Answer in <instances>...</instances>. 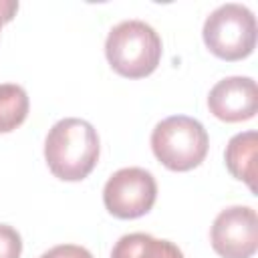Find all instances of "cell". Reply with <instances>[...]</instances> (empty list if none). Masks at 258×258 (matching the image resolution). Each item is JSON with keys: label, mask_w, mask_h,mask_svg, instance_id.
Listing matches in <instances>:
<instances>
[{"label": "cell", "mask_w": 258, "mask_h": 258, "mask_svg": "<svg viewBox=\"0 0 258 258\" xmlns=\"http://www.w3.org/2000/svg\"><path fill=\"white\" fill-rule=\"evenodd\" d=\"M20 252H22L20 234L8 224H0V258H20Z\"/></svg>", "instance_id": "cell-11"}, {"label": "cell", "mask_w": 258, "mask_h": 258, "mask_svg": "<svg viewBox=\"0 0 258 258\" xmlns=\"http://www.w3.org/2000/svg\"><path fill=\"white\" fill-rule=\"evenodd\" d=\"M256 151H258L256 131H244L228 141L224 153L228 171L236 179L244 181L252 191H256Z\"/></svg>", "instance_id": "cell-8"}, {"label": "cell", "mask_w": 258, "mask_h": 258, "mask_svg": "<svg viewBox=\"0 0 258 258\" xmlns=\"http://www.w3.org/2000/svg\"><path fill=\"white\" fill-rule=\"evenodd\" d=\"M212 248L222 258H250L258 248V216L248 206L222 210L210 230Z\"/></svg>", "instance_id": "cell-6"}, {"label": "cell", "mask_w": 258, "mask_h": 258, "mask_svg": "<svg viewBox=\"0 0 258 258\" xmlns=\"http://www.w3.org/2000/svg\"><path fill=\"white\" fill-rule=\"evenodd\" d=\"M97 129L77 117L56 121L44 139V159L54 177L62 181H81L97 165L99 159Z\"/></svg>", "instance_id": "cell-1"}, {"label": "cell", "mask_w": 258, "mask_h": 258, "mask_svg": "<svg viewBox=\"0 0 258 258\" xmlns=\"http://www.w3.org/2000/svg\"><path fill=\"white\" fill-rule=\"evenodd\" d=\"M28 115V95L20 85H0V133H10Z\"/></svg>", "instance_id": "cell-10"}, {"label": "cell", "mask_w": 258, "mask_h": 258, "mask_svg": "<svg viewBox=\"0 0 258 258\" xmlns=\"http://www.w3.org/2000/svg\"><path fill=\"white\" fill-rule=\"evenodd\" d=\"M40 258H93V254L77 244H58L50 250H46Z\"/></svg>", "instance_id": "cell-12"}, {"label": "cell", "mask_w": 258, "mask_h": 258, "mask_svg": "<svg viewBox=\"0 0 258 258\" xmlns=\"http://www.w3.org/2000/svg\"><path fill=\"white\" fill-rule=\"evenodd\" d=\"M157 198L155 177L143 167L117 169L103 187V204L107 212L121 220L145 216Z\"/></svg>", "instance_id": "cell-5"}, {"label": "cell", "mask_w": 258, "mask_h": 258, "mask_svg": "<svg viewBox=\"0 0 258 258\" xmlns=\"http://www.w3.org/2000/svg\"><path fill=\"white\" fill-rule=\"evenodd\" d=\"M18 10V2L14 0H0V28L4 22H10Z\"/></svg>", "instance_id": "cell-13"}, {"label": "cell", "mask_w": 258, "mask_h": 258, "mask_svg": "<svg viewBox=\"0 0 258 258\" xmlns=\"http://www.w3.org/2000/svg\"><path fill=\"white\" fill-rule=\"evenodd\" d=\"M105 54L117 75L143 79L159 64L161 38L155 28L143 20H123L109 30Z\"/></svg>", "instance_id": "cell-2"}, {"label": "cell", "mask_w": 258, "mask_h": 258, "mask_svg": "<svg viewBox=\"0 0 258 258\" xmlns=\"http://www.w3.org/2000/svg\"><path fill=\"white\" fill-rule=\"evenodd\" d=\"M208 107L214 117L226 123L252 119L258 111V87L250 77H226L218 81L210 95Z\"/></svg>", "instance_id": "cell-7"}, {"label": "cell", "mask_w": 258, "mask_h": 258, "mask_svg": "<svg viewBox=\"0 0 258 258\" xmlns=\"http://www.w3.org/2000/svg\"><path fill=\"white\" fill-rule=\"evenodd\" d=\"M111 258H183V254L169 240H159L151 234L133 232L121 236L115 242Z\"/></svg>", "instance_id": "cell-9"}, {"label": "cell", "mask_w": 258, "mask_h": 258, "mask_svg": "<svg viewBox=\"0 0 258 258\" xmlns=\"http://www.w3.org/2000/svg\"><path fill=\"white\" fill-rule=\"evenodd\" d=\"M208 145V131L198 119L187 115L167 117L151 131V149L171 171H189L198 167L206 159Z\"/></svg>", "instance_id": "cell-3"}, {"label": "cell", "mask_w": 258, "mask_h": 258, "mask_svg": "<svg viewBox=\"0 0 258 258\" xmlns=\"http://www.w3.org/2000/svg\"><path fill=\"white\" fill-rule=\"evenodd\" d=\"M202 36L212 54L224 60H242L256 46L254 12L238 2H228L210 12Z\"/></svg>", "instance_id": "cell-4"}]
</instances>
